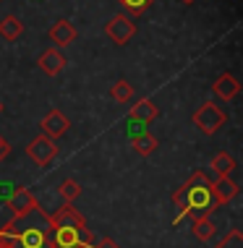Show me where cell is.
<instances>
[{
  "mask_svg": "<svg viewBox=\"0 0 243 248\" xmlns=\"http://www.w3.org/2000/svg\"><path fill=\"white\" fill-rule=\"evenodd\" d=\"M73 39H76V29L68 18H58L50 26V42H55V47H68Z\"/></svg>",
  "mask_w": 243,
  "mask_h": 248,
  "instance_id": "7c38bea8",
  "label": "cell"
},
{
  "mask_svg": "<svg viewBox=\"0 0 243 248\" xmlns=\"http://www.w3.org/2000/svg\"><path fill=\"white\" fill-rule=\"evenodd\" d=\"M0 3H3V0H0Z\"/></svg>",
  "mask_w": 243,
  "mask_h": 248,
  "instance_id": "83f0119b",
  "label": "cell"
},
{
  "mask_svg": "<svg viewBox=\"0 0 243 248\" xmlns=\"http://www.w3.org/2000/svg\"><path fill=\"white\" fill-rule=\"evenodd\" d=\"M0 248H13V246H8V243H5V240H0Z\"/></svg>",
  "mask_w": 243,
  "mask_h": 248,
  "instance_id": "d4e9b609",
  "label": "cell"
},
{
  "mask_svg": "<svg viewBox=\"0 0 243 248\" xmlns=\"http://www.w3.org/2000/svg\"><path fill=\"white\" fill-rule=\"evenodd\" d=\"M24 34V21L18 16H3L0 18V37H5V39H11V42H16L18 37Z\"/></svg>",
  "mask_w": 243,
  "mask_h": 248,
  "instance_id": "9a60e30c",
  "label": "cell"
},
{
  "mask_svg": "<svg viewBox=\"0 0 243 248\" xmlns=\"http://www.w3.org/2000/svg\"><path fill=\"white\" fill-rule=\"evenodd\" d=\"M8 152H11V146H8V141H5L3 136H0V162H3L5 157H8Z\"/></svg>",
  "mask_w": 243,
  "mask_h": 248,
  "instance_id": "cb8c5ba5",
  "label": "cell"
},
{
  "mask_svg": "<svg viewBox=\"0 0 243 248\" xmlns=\"http://www.w3.org/2000/svg\"><path fill=\"white\" fill-rule=\"evenodd\" d=\"M26 154H29V159L37 167H45V165H50L52 159L58 157V141L42 133V136H37V139H32V141H29Z\"/></svg>",
  "mask_w": 243,
  "mask_h": 248,
  "instance_id": "5b68a950",
  "label": "cell"
},
{
  "mask_svg": "<svg viewBox=\"0 0 243 248\" xmlns=\"http://www.w3.org/2000/svg\"><path fill=\"white\" fill-rule=\"evenodd\" d=\"M37 199H34V193H32L29 188H16L13 191V196L8 199V209H11V217L16 219V217H24L26 212H32V209H37Z\"/></svg>",
  "mask_w": 243,
  "mask_h": 248,
  "instance_id": "ba28073f",
  "label": "cell"
},
{
  "mask_svg": "<svg viewBox=\"0 0 243 248\" xmlns=\"http://www.w3.org/2000/svg\"><path fill=\"white\" fill-rule=\"evenodd\" d=\"M0 112H3V102H0Z\"/></svg>",
  "mask_w": 243,
  "mask_h": 248,
  "instance_id": "484cf974",
  "label": "cell"
},
{
  "mask_svg": "<svg viewBox=\"0 0 243 248\" xmlns=\"http://www.w3.org/2000/svg\"><path fill=\"white\" fill-rule=\"evenodd\" d=\"M105 34L115 45H128L133 39V34H136V24H133V18L128 16V13H115V16L105 24Z\"/></svg>",
  "mask_w": 243,
  "mask_h": 248,
  "instance_id": "8992f818",
  "label": "cell"
},
{
  "mask_svg": "<svg viewBox=\"0 0 243 248\" xmlns=\"http://www.w3.org/2000/svg\"><path fill=\"white\" fill-rule=\"evenodd\" d=\"M92 248H120V246H118L113 238H102V240H97V243H94Z\"/></svg>",
  "mask_w": 243,
  "mask_h": 248,
  "instance_id": "603a6c76",
  "label": "cell"
},
{
  "mask_svg": "<svg viewBox=\"0 0 243 248\" xmlns=\"http://www.w3.org/2000/svg\"><path fill=\"white\" fill-rule=\"evenodd\" d=\"M68 128H71V120L65 118V112H60V110H50L42 118V131H45V136H50V139L65 136Z\"/></svg>",
  "mask_w": 243,
  "mask_h": 248,
  "instance_id": "9c48e42d",
  "label": "cell"
},
{
  "mask_svg": "<svg viewBox=\"0 0 243 248\" xmlns=\"http://www.w3.org/2000/svg\"><path fill=\"white\" fill-rule=\"evenodd\" d=\"M235 167H238V162H235V157H233L230 152H217L212 157V170H214V175H217V178L233 175Z\"/></svg>",
  "mask_w": 243,
  "mask_h": 248,
  "instance_id": "5bb4252c",
  "label": "cell"
},
{
  "mask_svg": "<svg viewBox=\"0 0 243 248\" xmlns=\"http://www.w3.org/2000/svg\"><path fill=\"white\" fill-rule=\"evenodd\" d=\"M212 191H214V199H217V204H227L235 193H238V180H233L230 175H222L217 180H212Z\"/></svg>",
  "mask_w": 243,
  "mask_h": 248,
  "instance_id": "4fadbf2b",
  "label": "cell"
},
{
  "mask_svg": "<svg viewBox=\"0 0 243 248\" xmlns=\"http://www.w3.org/2000/svg\"><path fill=\"white\" fill-rule=\"evenodd\" d=\"M0 240L13 248H50V219L42 206L26 212L24 217H11L0 230Z\"/></svg>",
  "mask_w": 243,
  "mask_h": 248,
  "instance_id": "6da1fadb",
  "label": "cell"
},
{
  "mask_svg": "<svg viewBox=\"0 0 243 248\" xmlns=\"http://www.w3.org/2000/svg\"><path fill=\"white\" fill-rule=\"evenodd\" d=\"M118 3L123 5V8H126L128 13H131V16H141V13L149 8L154 0H118Z\"/></svg>",
  "mask_w": 243,
  "mask_h": 248,
  "instance_id": "44dd1931",
  "label": "cell"
},
{
  "mask_svg": "<svg viewBox=\"0 0 243 248\" xmlns=\"http://www.w3.org/2000/svg\"><path fill=\"white\" fill-rule=\"evenodd\" d=\"M157 146H160V141L152 133H141V136L133 139V152H136L139 157H149V154L157 152Z\"/></svg>",
  "mask_w": 243,
  "mask_h": 248,
  "instance_id": "ac0fdd59",
  "label": "cell"
},
{
  "mask_svg": "<svg viewBox=\"0 0 243 248\" xmlns=\"http://www.w3.org/2000/svg\"><path fill=\"white\" fill-rule=\"evenodd\" d=\"M212 92H214V97H217V99H222V102H230V99L238 97L241 84H238V78H235L233 73H222V76L214 78Z\"/></svg>",
  "mask_w": 243,
  "mask_h": 248,
  "instance_id": "30bf717a",
  "label": "cell"
},
{
  "mask_svg": "<svg viewBox=\"0 0 243 248\" xmlns=\"http://www.w3.org/2000/svg\"><path fill=\"white\" fill-rule=\"evenodd\" d=\"M58 193L63 196V201H65V204H73V201H76V199L81 196V186H79L73 178H65L63 183H60Z\"/></svg>",
  "mask_w": 243,
  "mask_h": 248,
  "instance_id": "ffe728a7",
  "label": "cell"
},
{
  "mask_svg": "<svg viewBox=\"0 0 243 248\" xmlns=\"http://www.w3.org/2000/svg\"><path fill=\"white\" fill-rule=\"evenodd\" d=\"M173 204L180 209V217L188 214L191 219L209 217L214 209H220L217 199H214V191H212V180L204 175V170H196L183 186H178V188H175ZM178 219H175V222H178Z\"/></svg>",
  "mask_w": 243,
  "mask_h": 248,
  "instance_id": "7a4b0ae2",
  "label": "cell"
},
{
  "mask_svg": "<svg viewBox=\"0 0 243 248\" xmlns=\"http://www.w3.org/2000/svg\"><path fill=\"white\" fill-rule=\"evenodd\" d=\"M160 115V107L152 102V99H139L136 105L131 107V118L133 120H141V123H149Z\"/></svg>",
  "mask_w": 243,
  "mask_h": 248,
  "instance_id": "2e32d148",
  "label": "cell"
},
{
  "mask_svg": "<svg viewBox=\"0 0 243 248\" xmlns=\"http://www.w3.org/2000/svg\"><path fill=\"white\" fill-rule=\"evenodd\" d=\"M183 3H194V0H183Z\"/></svg>",
  "mask_w": 243,
  "mask_h": 248,
  "instance_id": "4316f807",
  "label": "cell"
},
{
  "mask_svg": "<svg viewBox=\"0 0 243 248\" xmlns=\"http://www.w3.org/2000/svg\"><path fill=\"white\" fill-rule=\"evenodd\" d=\"M50 219V230H58V227H81L86 225L84 214L79 209H73V204H63L60 209H55L52 214H47Z\"/></svg>",
  "mask_w": 243,
  "mask_h": 248,
  "instance_id": "52a82bcc",
  "label": "cell"
},
{
  "mask_svg": "<svg viewBox=\"0 0 243 248\" xmlns=\"http://www.w3.org/2000/svg\"><path fill=\"white\" fill-rule=\"evenodd\" d=\"M110 97H113V102H118V105H128V102L133 99V86L128 84L126 78H120V81L113 84Z\"/></svg>",
  "mask_w": 243,
  "mask_h": 248,
  "instance_id": "d6986e66",
  "label": "cell"
},
{
  "mask_svg": "<svg viewBox=\"0 0 243 248\" xmlns=\"http://www.w3.org/2000/svg\"><path fill=\"white\" fill-rule=\"evenodd\" d=\"M50 248H92L97 240L86 225L81 227H58V230H50Z\"/></svg>",
  "mask_w": 243,
  "mask_h": 248,
  "instance_id": "3957f363",
  "label": "cell"
},
{
  "mask_svg": "<svg viewBox=\"0 0 243 248\" xmlns=\"http://www.w3.org/2000/svg\"><path fill=\"white\" fill-rule=\"evenodd\" d=\"M194 235H196L201 243H209V240L217 235V225H214L212 214H209V217H196L194 219Z\"/></svg>",
  "mask_w": 243,
  "mask_h": 248,
  "instance_id": "e0dca14e",
  "label": "cell"
},
{
  "mask_svg": "<svg viewBox=\"0 0 243 248\" xmlns=\"http://www.w3.org/2000/svg\"><path fill=\"white\" fill-rule=\"evenodd\" d=\"M65 65H68V60H65V55L60 52V47H50V50H45L42 55H39V68H42L47 76H58Z\"/></svg>",
  "mask_w": 243,
  "mask_h": 248,
  "instance_id": "8fae6325",
  "label": "cell"
},
{
  "mask_svg": "<svg viewBox=\"0 0 243 248\" xmlns=\"http://www.w3.org/2000/svg\"><path fill=\"white\" fill-rule=\"evenodd\" d=\"M214 248H243V232L241 230H233L227 232L220 243H214Z\"/></svg>",
  "mask_w": 243,
  "mask_h": 248,
  "instance_id": "7402d4cb",
  "label": "cell"
},
{
  "mask_svg": "<svg viewBox=\"0 0 243 248\" xmlns=\"http://www.w3.org/2000/svg\"><path fill=\"white\" fill-rule=\"evenodd\" d=\"M225 123H227V115H225V112H222L214 102H204L196 112H194V125H196V128L204 133V136L217 133Z\"/></svg>",
  "mask_w": 243,
  "mask_h": 248,
  "instance_id": "277c9868",
  "label": "cell"
}]
</instances>
